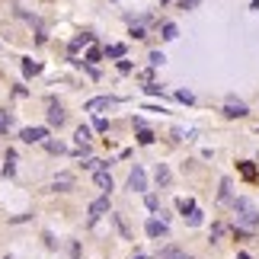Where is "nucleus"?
I'll return each mask as SVG.
<instances>
[{"mask_svg": "<svg viewBox=\"0 0 259 259\" xmlns=\"http://www.w3.org/2000/svg\"><path fill=\"white\" fill-rule=\"evenodd\" d=\"M234 211H237V224L240 227H246V231L259 227V208L253 198H234Z\"/></svg>", "mask_w": 259, "mask_h": 259, "instance_id": "1", "label": "nucleus"}, {"mask_svg": "<svg viewBox=\"0 0 259 259\" xmlns=\"http://www.w3.org/2000/svg\"><path fill=\"white\" fill-rule=\"evenodd\" d=\"M112 106H115V99H112V96H93V99H90V103L83 106V112L99 115V112H109Z\"/></svg>", "mask_w": 259, "mask_h": 259, "instance_id": "2", "label": "nucleus"}, {"mask_svg": "<svg viewBox=\"0 0 259 259\" xmlns=\"http://www.w3.org/2000/svg\"><path fill=\"white\" fill-rule=\"evenodd\" d=\"M19 138H23L26 144H38V141H45V138H48V128H45V125H35V128H23V132H19Z\"/></svg>", "mask_w": 259, "mask_h": 259, "instance_id": "3", "label": "nucleus"}, {"mask_svg": "<svg viewBox=\"0 0 259 259\" xmlns=\"http://www.w3.org/2000/svg\"><path fill=\"white\" fill-rule=\"evenodd\" d=\"M128 189H132V192H144L147 189V176H144L141 166H135V170L128 173Z\"/></svg>", "mask_w": 259, "mask_h": 259, "instance_id": "4", "label": "nucleus"}, {"mask_svg": "<svg viewBox=\"0 0 259 259\" xmlns=\"http://www.w3.org/2000/svg\"><path fill=\"white\" fill-rule=\"evenodd\" d=\"M144 231H147V237H154V240H157V237H166V234H170V227H166V221H157V218H151Z\"/></svg>", "mask_w": 259, "mask_h": 259, "instance_id": "5", "label": "nucleus"}, {"mask_svg": "<svg viewBox=\"0 0 259 259\" xmlns=\"http://www.w3.org/2000/svg\"><path fill=\"white\" fill-rule=\"evenodd\" d=\"M109 211V195H103V198H96L93 205H90V221H99Z\"/></svg>", "mask_w": 259, "mask_h": 259, "instance_id": "6", "label": "nucleus"}, {"mask_svg": "<svg viewBox=\"0 0 259 259\" xmlns=\"http://www.w3.org/2000/svg\"><path fill=\"white\" fill-rule=\"evenodd\" d=\"M52 189H55V192H71V189H74V176L71 173H58Z\"/></svg>", "mask_w": 259, "mask_h": 259, "instance_id": "7", "label": "nucleus"}, {"mask_svg": "<svg viewBox=\"0 0 259 259\" xmlns=\"http://www.w3.org/2000/svg\"><path fill=\"white\" fill-rule=\"evenodd\" d=\"M224 115H231V118H243V115H250V109H246V103H237V99H231V103L224 106Z\"/></svg>", "mask_w": 259, "mask_h": 259, "instance_id": "8", "label": "nucleus"}, {"mask_svg": "<svg viewBox=\"0 0 259 259\" xmlns=\"http://www.w3.org/2000/svg\"><path fill=\"white\" fill-rule=\"evenodd\" d=\"M64 109L61 106H58V103H48V125H58V128H61L64 125Z\"/></svg>", "mask_w": 259, "mask_h": 259, "instance_id": "9", "label": "nucleus"}, {"mask_svg": "<svg viewBox=\"0 0 259 259\" xmlns=\"http://www.w3.org/2000/svg\"><path fill=\"white\" fill-rule=\"evenodd\" d=\"M157 259H192L186 250H179V246H163L160 253H157Z\"/></svg>", "mask_w": 259, "mask_h": 259, "instance_id": "10", "label": "nucleus"}, {"mask_svg": "<svg viewBox=\"0 0 259 259\" xmlns=\"http://www.w3.org/2000/svg\"><path fill=\"white\" fill-rule=\"evenodd\" d=\"M74 141H77V147H80V154H87L90 151V128H77V132H74Z\"/></svg>", "mask_w": 259, "mask_h": 259, "instance_id": "11", "label": "nucleus"}, {"mask_svg": "<svg viewBox=\"0 0 259 259\" xmlns=\"http://www.w3.org/2000/svg\"><path fill=\"white\" fill-rule=\"evenodd\" d=\"M93 179H96V186L103 189V192H112V176H109V170H99V173H93Z\"/></svg>", "mask_w": 259, "mask_h": 259, "instance_id": "12", "label": "nucleus"}, {"mask_svg": "<svg viewBox=\"0 0 259 259\" xmlns=\"http://www.w3.org/2000/svg\"><path fill=\"white\" fill-rule=\"evenodd\" d=\"M170 170H166V163H157V183H160V186H170Z\"/></svg>", "mask_w": 259, "mask_h": 259, "instance_id": "13", "label": "nucleus"}, {"mask_svg": "<svg viewBox=\"0 0 259 259\" xmlns=\"http://www.w3.org/2000/svg\"><path fill=\"white\" fill-rule=\"evenodd\" d=\"M38 71H42V64H35V61H29V58H26V61H23V74H26V77H35Z\"/></svg>", "mask_w": 259, "mask_h": 259, "instance_id": "14", "label": "nucleus"}, {"mask_svg": "<svg viewBox=\"0 0 259 259\" xmlns=\"http://www.w3.org/2000/svg\"><path fill=\"white\" fill-rule=\"evenodd\" d=\"M163 38H166V42H173V38H179V29H176V23H163Z\"/></svg>", "mask_w": 259, "mask_h": 259, "instance_id": "15", "label": "nucleus"}, {"mask_svg": "<svg viewBox=\"0 0 259 259\" xmlns=\"http://www.w3.org/2000/svg\"><path fill=\"white\" fill-rule=\"evenodd\" d=\"M13 163H16V154H13V151H7V166H4V173H7V176H13V173H16V166H13Z\"/></svg>", "mask_w": 259, "mask_h": 259, "instance_id": "16", "label": "nucleus"}, {"mask_svg": "<svg viewBox=\"0 0 259 259\" xmlns=\"http://www.w3.org/2000/svg\"><path fill=\"white\" fill-rule=\"evenodd\" d=\"M90 38H93V35H90V32H83V35H77L74 42H71V52H77V48H83V45L90 42Z\"/></svg>", "mask_w": 259, "mask_h": 259, "instance_id": "17", "label": "nucleus"}, {"mask_svg": "<svg viewBox=\"0 0 259 259\" xmlns=\"http://www.w3.org/2000/svg\"><path fill=\"white\" fill-rule=\"evenodd\" d=\"M221 202H231V179H221Z\"/></svg>", "mask_w": 259, "mask_h": 259, "instance_id": "18", "label": "nucleus"}, {"mask_svg": "<svg viewBox=\"0 0 259 259\" xmlns=\"http://www.w3.org/2000/svg\"><path fill=\"white\" fill-rule=\"evenodd\" d=\"M83 166H87V170H93V173H99V170H106V163H103V160H96V157H90V160H87Z\"/></svg>", "mask_w": 259, "mask_h": 259, "instance_id": "19", "label": "nucleus"}, {"mask_svg": "<svg viewBox=\"0 0 259 259\" xmlns=\"http://www.w3.org/2000/svg\"><path fill=\"white\" fill-rule=\"evenodd\" d=\"M106 55H109V58H122V55H125V45H109Z\"/></svg>", "mask_w": 259, "mask_h": 259, "instance_id": "20", "label": "nucleus"}, {"mask_svg": "<svg viewBox=\"0 0 259 259\" xmlns=\"http://www.w3.org/2000/svg\"><path fill=\"white\" fill-rule=\"evenodd\" d=\"M138 141H141V144H154V132L141 128V132H138Z\"/></svg>", "mask_w": 259, "mask_h": 259, "instance_id": "21", "label": "nucleus"}, {"mask_svg": "<svg viewBox=\"0 0 259 259\" xmlns=\"http://www.w3.org/2000/svg\"><path fill=\"white\" fill-rule=\"evenodd\" d=\"M179 211H183V214L189 211V214H192L195 211V202H192V198H183V202H179Z\"/></svg>", "mask_w": 259, "mask_h": 259, "instance_id": "22", "label": "nucleus"}, {"mask_svg": "<svg viewBox=\"0 0 259 259\" xmlns=\"http://www.w3.org/2000/svg\"><path fill=\"white\" fill-rule=\"evenodd\" d=\"M10 125H13V118L0 112V135H7V132H10Z\"/></svg>", "mask_w": 259, "mask_h": 259, "instance_id": "23", "label": "nucleus"}, {"mask_svg": "<svg viewBox=\"0 0 259 259\" xmlns=\"http://www.w3.org/2000/svg\"><path fill=\"white\" fill-rule=\"evenodd\" d=\"M45 147H48L52 154H64V144H61V141H45Z\"/></svg>", "mask_w": 259, "mask_h": 259, "instance_id": "24", "label": "nucleus"}, {"mask_svg": "<svg viewBox=\"0 0 259 259\" xmlns=\"http://www.w3.org/2000/svg\"><path fill=\"white\" fill-rule=\"evenodd\" d=\"M163 61H166V55H163V52H151V64H154V67H160Z\"/></svg>", "mask_w": 259, "mask_h": 259, "instance_id": "25", "label": "nucleus"}, {"mask_svg": "<svg viewBox=\"0 0 259 259\" xmlns=\"http://www.w3.org/2000/svg\"><path fill=\"white\" fill-rule=\"evenodd\" d=\"M144 205L151 208V211H157V208H160V198H157V195H147V198H144Z\"/></svg>", "mask_w": 259, "mask_h": 259, "instance_id": "26", "label": "nucleus"}, {"mask_svg": "<svg viewBox=\"0 0 259 259\" xmlns=\"http://www.w3.org/2000/svg\"><path fill=\"white\" fill-rule=\"evenodd\" d=\"M176 99H179V103H192V93H189V90H179V93H176Z\"/></svg>", "mask_w": 259, "mask_h": 259, "instance_id": "27", "label": "nucleus"}, {"mask_svg": "<svg viewBox=\"0 0 259 259\" xmlns=\"http://www.w3.org/2000/svg\"><path fill=\"white\" fill-rule=\"evenodd\" d=\"M186 221H189V224H192V227H195V224H202V211H198V208H195V211H192V214H189V218H186Z\"/></svg>", "mask_w": 259, "mask_h": 259, "instance_id": "28", "label": "nucleus"}, {"mask_svg": "<svg viewBox=\"0 0 259 259\" xmlns=\"http://www.w3.org/2000/svg\"><path fill=\"white\" fill-rule=\"evenodd\" d=\"M221 234H224V224H214V227H211V240H218Z\"/></svg>", "mask_w": 259, "mask_h": 259, "instance_id": "29", "label": "nucleus"}, {"mask_svg": "<svg viewBox=\"0 0 259 259\" xmlns=\"http://www.w3.org/2000/svg\"><path fill=\"white\" fill-rule=\"evenodd\" d=\"M87 61H99V48H90V52H87Z\"/></svg>", "mask_w": 259, "mask_h": 259, "instance_id": "30", "label": "nucleus"}, {"mask_svg": "<svg viewBox=\"0 0 259 259\" xmlns=\"http://www.w3.org/2000/svg\"><path fill=\"white\" fill-rule=\"evenodd\" d=\"M195 4H198V0H183V10H192Z\"/></svg>", "mask_w": 259, "mask_h": 259, "instance_id": "31", "label": "nucleus"}, {"mask_svg": "<svg viewBox=\"0 0 259 259\" xmlns=\"http://www.w3.org/2000/svg\"><path fill=\"white\" fill-rule=\"evenodd\" d=\"M135 259H147V256H144V253H135Z\"/></svg>", "mask_w": 259, "mask_h": 259, "instance_id": "32", "label": "nucleus"}, {"mask_svg": "<svg viewBox=\"0 0 259 259\" xmlns=\"http://www.w3.org/2000/svg\"><path fill=\"white\" fill-rule=\"evenodd\" d=\"M253 10H259V0H253Z\"/></svg>", "mask_w": 259, "mask_h": 259, "instance_id": "33", "label": "nucleus"}, {"mask_svg": "<svg viewBox=\"0 0 259 259\" xmlns=\"http://www.w3.org/2000/svg\"><path fill=\"white\" fill-rule=\"evenodd\" d=\"M237 259H250V256H246V253H240V256H237Z\"/></svg>", "mask_w": 259, "mask_h": 259, "instance_id": "34", "label": "nucleus"}, {"mask_svg": "<svg viewBox=\"0 0 259 259\" xmlns=\"http://www.w3.org/2000/svg\"><path fill=\"white\" fill-rule=\"evenodd\" d=\"M7 259H10V256H7Z\"/></svg>", "mask_w": 259, "mask_h": 259, "instance_id": "35", "label": "nucleus"}]
</instances>
